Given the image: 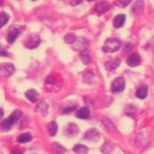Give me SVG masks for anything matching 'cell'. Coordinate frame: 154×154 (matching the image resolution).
Wrapping results in <instances>:
<instances>
[{
	"mask_svg": "<svg viewBox=\"0 0 154 154\" xmlns=\"http://www.w3.org/2000/svg\"><path fill=\"white\" fill-rule=\"evenodd\" d=\"M73 151L75 153L78 154H86L88 152V147H86L85 145H80V144H77L75 147H73Z\"/></svg>",
	"mask_w": 154,
	"mask_h": 154,
	"instance_id": "obj_18",
	"label": "cell"
},
{
	"mask_svg": "<svg viewBox=\"0 0 154 154\" xmlns=\"http://www.w3.org/2000/svg\"><path fill=\"white\" fill-rule=\"evenodd\" d=\"M78 133V127L75 123H70L65 129V133L69 137L75 136Z\"/></svg>",
	"mask_w": 154,
	"mask_h": 154,
	"instance_id": "obj_12",
	"label": "cell"
},
{
	"mask_svg": "<svg viewBox=\"0 0 154 154\" xmlns=\"http://www.w3.org/2000/svg\"><path fill=\"white\" fill-rule=\"evenodd\" d=\"M143 8H144V3L143 1H141V0H138V1H136V3L134 4V5L133 6V13L134 14L138 15L140 14L143 10Z\"/></svg>",
	"mask_w": 154,
	"mask_h": 154,
	"instance_id": "obj_15",
	"label": "cell"
},
{
	"mask_svg": "<svg viewBox=\"0 0 154 154\" xmlns=\"http://www.w3.org/2000/svg\"><path fill=\"white\" fill-rule=\"evenodd\" d=\"M52 146H53V150H54L57 154H61L62 152H64L65 151V148L62 147L61 145L58 144L57 143H54Z\"/></svg>",
	"mask_w": 154,
	"mask_h": 154,
	"instance_id": "obj_23",
	"label": "cell"
},
{
	"mask_svg": "<svg viewBox=\"0 0 154 154\" xmlns=\"http://www.w3.org/2000/svg\"><path fill=\"white\" fill-rule=\"evenodd\" d=\"M84 138L92 142H97L100 138V133L96 128L89 129L84 135Z\"/></svg>",
	"mask_w": 154,
	"mask_h": 154,
	"instance_id": "obj_4",
	"label": "cell"
},
{
	"mask_svg": "<svg viewBox=\"0 0 154 154\" xmlns=\"http://www.w3.org/2000/svg\"><path fill=\"white\" fill-rule=\"evenodd\" d=\"M82 1L83 0H70V3L72 6H76V5L80 4Z\"/></svg>",
	"mask_w": 154,
	"mask_h": 154,
	"instance_id": "obj_25",
	"label": "cell"
},
{
	"mask_svg": "<svg viewBox=\"0 0 154 154\" xmlns=\"http://www.w3.org/2000/svg\"><path fill=\"white\" fill-rule=\"evenodd\" d=\"M18 35V29L16 28V27H12L9 31H8V33L7 40L8 43H13L15 42L17 37Z\"/></svg>",
	"mask_w": 154,
	"mask_h": 154,
	"instance_id": "obj_8",
	"label": "cell"
},
{
	"mask_svg": "<svg viewBox=\"0 0 154 154\" xmlns=\"http://www.w3.org/2000/svg\"><path fill=\"white\" fill-rule=\"evenodd\" d=\"M132 2V0H116V5L120 8H125Z\"/></svg>",
	"mask_w": 154,
	"mask_h": 154,
	"instance_id": "obj_24",
	"label": "cell"
},
{
	"mask_svg": "<svg viewBox=\"0 0 154 154\" xmlns=\"http://www.w3.org/2000/svg\"><path fill=\"white\" fill-rule=\"evenodd\" d=\"M111 8V5L110 4L106 2V1H102L100 3H98V4L96 5L95 7V10L97 11V13L99 14H104L106 12L109 11V9Z\"/></svg>",
	"mask_w": 154,
	"mask_h": 154,
	"instance_id": "obj_6",
	"label": "cell"
},
{
	"mask_svg": "<svg viewBox=\"0 0 154 154\" xmlns=\"http://www.w3.org/2000/svg\"><path fill=\"white\" fill-rule=\"evenodd\" d=\"M32 140V137L29 133H22L21 135H19L18 138V141L20 143H29Z\"/></svg>",
	"mask_w": 154,
	"mask_h": 154,
	"instance_id": "obj_19",
	"label": "cell"
},
{
	"mask_svg": "<svg viewBox=\"0 0 154 154\" xmlns=\"http://www.w3.org/2000/svg\"><path fill=\"white\" fill-rule=\"evenodd\" d=\"M141 60H142V58H141V56L139 55V54L134 53L127 58L126 63L130 67H136L141 63Z\"/></svg>",
	"mask_w": 154,
	"mask_h": 154,
	"instance_id": "obj_5",
	"label": "cell"
},
{
	"mask_svg": "<svg viewBox=\"0 0 154 154\" xmlns=\"http://www.w3.org/2000/svg\"><path fill=\"white\" fill-rule=\"evenodd\" d=\"M126 21V15L125 14H118L115 17L113 20V26L116 29L122 28L124 25Z\"/></svg>",
	"mask_w": 154,
	"mask_h": 154,
	"instance_id": "obj_9",
	"label": "cell"
},
{
	"mask_svg": "<svg viewBox=\"0 0 154 154\" xmlns=\"http://www.w3.org/2000/svg\"><path fill=\"white\" fill-rule=\"evenodd\" d=\"M40 38L37 34H31L25 40V46L30 49L35 48L40 45Z\"/></svg>",
	"mask_w": 154,
	"mask_h": 154,
	"instance_id": "obj_3",
	"label": "cell"
},
{
	"mask_svg": "<svg viewBox=\"0 0 154 154\" xmlns=\"http://www.w3.org/2000/svg\"><path fill=\"white\" fill-rule=\"evenodd\" d=\"M125 88V80L122 77L115 79L111 85V90L114 93H120Z\"/></svg>",
	"mask_w": 154,
	"mask_h": 154,
	"instance_id": "obj_2",
	"label": "cell"
},
{
	"mask_svg": "<svg viewBox=\"0 0 154 154\" xmlns=\"http://www.w3.org/2000/svg\"><path fill=\"white\" fill-rule=\"evenodd\" d=\"M33 1H36V0H33Z\"/></svg>",
	"mask_w": 154,
	"mask_h": 154,
	"instance_id": "obj_31",
	"label": "cell"
},
{
	"mask_svg": "<svg viewBox=\"0 0 154 154\" xmlns=\"http://www.w3.org/2000/svg\"><path fill=\"white\" fill-rule=\"evenodd\" d=\"M121 42L120 40L115 38H108L106 42L102 49L105 53H114L119 50V48H121Z\"/></svg>",
	"mask_w": 154,
	"mask_h": 154,
	"instance_id": "obj_1",
	"label": "cell"
},
{
	"mask_svg": "<svg viewBox=\"0 0 154 154\" xmlns=\"http://www.w3.org/2000/svg\"><path fill=\"white\" fill-rule=\"evenodd\" d=\"M80 58H81V60H82L83 63H84L86 65L89 64L90 63L91 57H90V55L89 52H88V50H87L86 48L83 49V50L80 52Z\"/></svg>",
	"mask_w": 154,
	"mask_h": 154,
	"instance_id": "obj_16",
	"label": "cell"
},
{
	"mask_svg": "<svg viewBox=\"0 0 154 154\" xmlns=\"http://www.w3.org/2000/svg\"><path fill=\"white\" fill-rule=\"evenodd\" d=\"M90 109L87 107H84L79 109L76 112V117L80 119H87L90 117Z\"/></svg>",
	"mask_w": 154,
	"mask_h": 154,
	"instance_id": "obj_13",
	"label": "cell"
},
{
	"mask_svg": "<svg viewBox=\"0 0 154 154\" xmlns=\"http://www.w3.org/2000/svg\"><path fill=\"white\" fill-rule=\"evenodd\" d=\"M15 72V66L12 63H7L1 68L0 72L4 76H10Z\"/></svg>",
	"mask_w": 154,
	"mask_h": 154,
	"instance_id": "obj_11",
	"label": "cell"
},
{
	"mask_svg": "<svg viewBox=\"0 0 154 154\" xmlns=\"http://www.w3.org/2000/svg\"><path fill=\"white\" fill-rule=\"evenodd\" d=\"M14 154H22V153L20 152H19V151H15V153H14Z\"/></svg>",
	"mask_w": 154,
	"mask_h": 154,
	"instance_id": "obj_28",
	"label": "cell"
},
{
	"mask_svg": "<svg viewBox=\"0 0 154 154\" xmlns=\"http://www.w3.org/2000/svg\"><path fill=\"white\" fill-rule=\"evenodd\" d=\"M89 2H92V1H94V0H88Z\"/></svg>",
	"mask_w": 154,
	"mask_h": 154,
	"instance_id": "obj_30",
	"label": "cell"
},
{
	"mask_svg": "<svg viewBox=\"0 0 154 154\" xmlns=\"http://www.w3.org/2000/svg\"><path fill=\"white\" fill-rule=\"evenodd\" d=\"M58 131V125L55 122H50L48 124V133L50 136H54Z\"/></svg>",
	"mask_w": 154,
	"mask_h": 154,
	"instance_id": "obj_17",
	"label": "cell"
},
{
	"mask_svg": "<svg viewBox=\"0 0 154 154\" xmlns=\"http://www.w3.org/2000/svg\"><path fill=\"white\" fill-rule=\"evenodd\" d=\"M120 64V60L118 58H115V59H112L111 61H109L106 63V68L108 69H115Z\"/></svg>",
	"mask_w": 154,
	"mask_h": 154,
	"instance_id": "obj_21",
	"label": "cell"
},
{
	"mask_svg": "<svg viewBox=\"0 0 154 154\" xmlns=\"http://www.w3.org/2000/svg\"><path fill=\"white\" fill-rule=\"evenodd\" d=\"M46 82H48V83H53V82H54V79L53 77L50 76V77L46 79Z\"/></svg>",
	"mask_w": 154,
	"mask_h": 154,
	"instance_id": "obj_26",
	"label": "cell"
},
{
	"mask_svg": "<svg viewBox=\"0 0 154 154\" xmlns=\"http://www.w3.org/2000/svg\"><path fill=\"white\" fill-rule=\"evenodd\" d=\"M15 121L14 118H12L11 116H9L8 118H6V119H4L3 122H1V124H0V127H1V128L4 130V131H8V130H10L11 128H12V126L14 125L15 123Z\"/></svg>",
	"mask_w": 154,
	"mask_h": 154,
	"instance_id": "obj_7",
	"label": "cell"
},
{
	"mask_svg": "<svg viewBox=\"0 0 154 154\" xmlns=\"http://www.w3.org/2000/svg\"><path fill=\"white\" fill-rule=\"evenodd\" d=\"M25 96L28 98V100L29 102H31V103H36L37 100H38L39 94H38L37 91H35V90L30 89L25 93Z\"/></svg>",
	"mask_w": 154,
	"mask_h": 154,
	"instance_id": "obj_14",
	"label": "cell"
},
{
	"mask_svg": "<svg viewBox=\"0 0 154 154\" xmlns=\"http://www.w3.org/2000/svg\"><path fill=\"white\" fill-rule=\"evenodd\" d=\"M8 19H9V16L6 13L4 12L0 13V28L5 25L8 21Z\"/></svg>",
	"mask_w": 154,
	"mask_h": 154,
	"instance_id": "obj_22",
	"label": "cell"
},
{
	"mask_svg": "<svg viewBox=\"0 0 154 154\" xmlns=\"http://www.w3.org/2000/svg\"><path fill=\"white\" fill-rule=\"evenodd\" d=\"M147 93H148V87L147 85H142L136 91V96L140 99H145L147 96Z\"/></svg>",
	"mask_w": 154,
	"mask_h": 154,
	"instance_id": "obj_10",
	"label": "cell"
},
{
	"mask_svg": "<svg viewBox=\"0 0 154 154\" xmlns=\"http://www.w3.org/2000/svg\"><path fill=\"white\" fill-rule=\"evenodd\" d=\"M3 116H4V110L2 108H0V119L3 118Z\"/></svg>",
	"mask_w": 154,
	"mask_h": 154,
	"instance_id": "obj_27",
	"label": "cell"
},
{
	"mask_svg": "<svg viewBox=\"0 0 154 154\" xmlns=\"http://www.w3.org/2000/svg\"><path fill=\"white\" fill-rule=\"evenodd\" d=\"M77 40V37L75 35V33H68L65 36V42L68 44H72V43H75V41Z\"/></svg>",
	"mask_w": 154,
	"mask_h": 154,
	"instance_id": "obj_20",
	"label": "cell"
},
{
	"mask_svg": "<svg viewBox=\"0 0 154 154\" xmlns=\"http://www.w3.org/2000/svg\"><path fill=\"white\" fill-rule=\"evenodd\" d=\"M3 4V0H0V5H2Z\"/></svg>",
	"mask_w": 154,
	"mask_h": 154,
	"instance_id": "obj_29",
	"label": "cell"
}]
</instances>
